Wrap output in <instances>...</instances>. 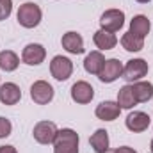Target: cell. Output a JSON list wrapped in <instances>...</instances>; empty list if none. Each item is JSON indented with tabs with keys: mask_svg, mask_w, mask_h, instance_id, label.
Segmentation results:
<instances>
[{
	"mask_svg": "<svg viewBox=\"0 0 153 153\" xmlns=\"http://www.w3.org/2000/svg\"><path fill=\"white\" fill-rule=\"evenodd\" d=\"M114 153H137L134 148H130V146H119V148H116Z\"/></svg>",
	"mask_w": 153,
	"mask_h": 153,
	"instance_id": "25",
	"label": "cell"
},
{
	"mask_svg": "<svg viewBox=\"0 0 153 153\" xmlns=\"http://www.w3.org/2000/svg\"><path fill=\"white\" fill-rule=\"evenodd\" d=\"M78 134L71 128H61L53 141V153H78Z\"/></svg>",
	"mask_w": 153,
	"mask_h": 153,
	"instance_id": "1",
	"label": "cell"
},
{
	"mask_svg": "<svg viewBox=\"0 0 153 153\" xmlns=\"http://www.w3.org/2000/svg\"><path fill=\"white\" fill-rule=\"evenodd\" d=\"M50 73L59 82L68 80L71 76V73H73V62H71V59H68L64 55H55L52 59V62H50Z\"/></svg>",
	"mask_w": 153,
	"mask_h": 153,
	"instance_id": "4",
	"label": "cell"
},
{
	"mask_svg": "<svg viewBox=\"0 0 153 153\" xmlns=\"http://www.w3.org/2000/svg\"><path fill=\"white\" fill-rule=\"evenodd\" d=\"M11 132H13V125H11V121H9L7 117L0 116V139L9 137V135H11Z\"/></svg>",
	"mask_w": 153,
	"mask_h": 153,
	"instance_id": "24",
	"label": "cell"
},
{
	"mask_svg": "<svg viewBox=\"0 0 153 153\" xmlns=\"http://www.w3.org/2000/svg\"><path fill=\"white\" fill-rule=\"evenodd\" d=\"M61 43H62V48L68 52V53H73V55H80V53H84L85 52V48H84V39L82 36L75 32V30H70V32H66L62 39H61Z\"/></svg>",
	"mask_w": 153,
	"mask_h": 153,
	"instance_id": "12",
	"label": "cell"
},
{
	"mask_svg": "<svg viewBox=\"0 0 153 153\" xmlns=\"http://www.w3.org/2000/svg\"><path fill=\"white\" fill-rule=\"evenodd\" d=\"M150 29H152V23H150L148 16L137 14V16L132 18V22H130V30H128V32H132V34H135V36H139V38L144 39L148 36Z\"/></svg>",
	"mask_w": 153,
	"mask_h": 153,
	"instance_id": "18",
	"label": "cell"
},
{
	"mask_svg": "<svg viewBox=\"0 0 153 153\" xmlns=\"http://www.w3.org/2000/svg\"><path fill=\"white\" fill-rule=\"evenodd\" d=\"M150 152L153 153V139H152V144H150Z\"/></svg>",
	"mask_w": 153,
	"mask_h": 153,
	"instance_id": "28",
	"label": "cell"
},
{
	"mask_svg": "<svg viewBox=\"0 0 153 153\" xmlns=\"http://www.w3.org/2000/svg\"><path fill=\"white\" fill-rule=\"evenodd\" d=\"M94 114H96L98 119H102V121H114V119H117L119 114H121V107L117 105V102L105 100V102H102V103L96 107Z\"/></svg>",
	"mask_w": 153,
	"mask_h": 153,
	"instance_id": "14",
	"label": "cell"
},
{
	"mask_svg": "<svg viewBox=\"0 0 153 153\" xmlns=\"http://www.w3.org/2000/svg\"><path fill=\"white\" fill-rule=\"evenodd\" d=\"M148 70H150V66H148V62L144 59H130L123 66V75L121 76L126 82H137L143 76L148 75Z\"/></svg>",
	"mask_w": 153,
	"mask_h": 153,
	"instance_id": "3",
	"label": "cell"
},
{
	"mask_svg": "<svg viewBox=\"0 0 153 153\" xmlns=\"http://www.w3.org/2000/svg\"><path fill=\"white\" fill-rule=\"evenodd\" d=\"M117 105L121 109H132V107L137 105V100H135V94H134L132 85H123L117 91Z\"/></svg>",
	"mask_w": 153,
	"mask_h": 153,
	"instance_id": "21",
	"label": "cell"
},
{
	"mask_svg": "<svg viewBox=\"0 0 153 153\" xmlns=\"http://www.w3.org/2000/svg\"><path fill=\"white\" fill-rule=\"evenodd\" d=\"M100 25L103 30L109 32H117L125 25V13L121 9H107L100 16Z\"/></svg>",
	"mask_w": 153,
	"mask_h": 153,
	"instance_id": "7",
	"label": "cell"
},
{
	"mask_svg": "<svg viewBox=\"0 0 153 153\" xmlns=\"http://www.w3.org/2000/svg\"><path fill=\"white\" fill-rule=\"evenodd\" d=\"M53 87L52 84H48L46 80H36L30 85V98L34 100V103L38 105H46L53 100Z\"/></svg>",
	"mask_w": 153,
	"mask_h": 153,
	"instance_id": "6",
	"label": "cell"
},
{
	"mask_svg": "<svg viewBox=\"0 0 153 153\" xmlns=\"http://www.w3.org/2000/svg\"><path fill=\"white\" fill-rule=\"evenodd\" d=\"M103 64H105V57L100 50H94V52L87 53L85 59H84V70L91 75H98L102 71Z\"/></svg>",
	"mask_w": 153,
	"mask_h": 153,
	"instance_id": "15",
	"label": "cell"
},
{
	"mask_svg": "<svg viewBox=\"0 0 153 153\" xmlns=\"http://www.w3.org/2000/svg\"><path fill=\"white\" fill-rule=\"evenodd\" d=\"M46 57V50L39 43H29L22 52V61L27 66H39Z\"/></svg>",
	"mask_w": 153,
	"mask_h": 153,
	"instance_id": "8",
	"label": "cell"
},
{
	"mask_svg": "<svg viewBox=\"0 0 153 153\" xmlns=\"http://www.w3.org/2000/svg\"><path fill=\"white\" fill-rule=\"evenodd\" d=\"M135 2H139V4H148V2H152V0H135Z\"/></svg>",
	"mask_w": 153,
	"mask_h": 153,
	"instance_id": "27",
	"label": "cell"
},
{
	"mask_svg": "<svg viewBox=\"0 0 153 153\" xmlns=\"http://www.w3.org/2000/svg\"><path fill=\"white\" fill-rule=\"evenodd\" d=\"M18 23L25 29H34L41 23V18H43V13H41V7L34 2H25L20 5L18 9Z\"/></svg>",
	"mask_w": 153,
	"mask_h": 153,
	"instance_id": "2",
	"label": "cell"
},
{
	"mask_svg": "<svg viewBox=\"0 0 153 153\" xmlns=\"http://www.w3.org/2000/svg\"><path fill=\"white\" fill-rule=\"evenodd\" d=\"M57 132H59V128L55 126L53 121H39L34 125L32 135L39 144H53Z\"/></svg>",
	"mask_w": 153,
	"mask_h": 153,
	"instance_id": "5",
	"label": "cell"
},
{
	"mask_svg": "<svg viewBox=\"0 0 153 153\" xmlns=\"http://www.w3.org/2000/svg\"><path fill=\"white\" fill-rule=\"evenodd\" d=\"M93 98H94V89H93V85L89 82L78 80L71 85V100L75 103L85 105V103H91Z\"/></svg>",
	"mask_w": 153,
	"mask_h": 153,
	"instance_id": "9",
	"label": "cell"
},
{
	"mask_svg": "<svg viewBox=\"0 0 153 153\" xmlns=\"http://www.w3.org/2000/svg\"><path fill=\"white\" fill-rule=\"evenodd\" d=\"M121 46L126 52H141L144 48V39L132 34V32H125L121 36Z\"/></svg>",
	"mask_w": 153,
	"mask_h": 153,
	"instance_id": "22",
	"label": "cell"
},
{
	"mask_svg": "<svg viewBox=\"0 0 153 153\" xmlns=\"http://www.w3.org/2000/svg\"><path fill=\"white\" fill-rule=\"evenodd\" d=\"M18 66H20V57L13 50H2L0 52V70L11 73V71L18 70Z\"/></svg>",
	"mask_w": 153,
	"mask_h": 153,
	"instance_id": "20",
	"label": "cell"
},
{
	"mask_svg": "<svg viewBox=\"0 0 153 153\" xmlns=\"http://www.w3.org/2000/svg\"><path fill=\"white\" fill-rule=\"evenodd\" d=\"M150 123H152V117L146 114V112H143V111H134V112H130V114L126 116V119H125L126 128L130 132H134V134H139V132L148 130Z\"/></svg>",
	"mask_w": 153,
	"mask_h": 153,
	"instance_id": "10",
	"label": "cell"
},
{
	"mask_svg": "<svg viewBox=\"0 0 153 153\" xmlns=\"http://www.w3.org/2000/svg\"><path fill=\"white\" fill-rule=\"evenodd\" d=\"M105 153H114V150H107Z\"/></svg>",
	"mask_w": 153,
	"mask_h": 153,
	"instance_id": "29",
	"label": "cell"
},
{
	"mask_svg": "<svg viewBox=\"0 0 153 153\" xmlns=\"http://www.w3.org/2000/svg\"><path fill=\"white\" fill-rule=\"evenodd\" d=\"M13 13V0H0V22L7 20Z\"/></svg>",
	"mask_w": 153,
	"mask_h": 153,
	"instance_id": "23",
	"label": "cell"
},
{
	"mask_svg": "<svg viewBox=\"0 0 153 153\" xmlns=\"http://www.w3.org/2000/svg\"><path fill=\"white\" fill-rule=\"evenodd\" d=\"M0 153H18V152H16V148H14V146L5 144V146H0Z\"/></svg>",
	"mask_w": 153,
	"mask_h": 153,
	"instance_id": "26",
	"label": "cell"
},
{
	"mask_svg": "<svg viewBox=\"0 0 153 153\" xmlns=\"http://www.w3.org/2000/svg\"><path fill=\"white\" fill-rule=\"evenodd\" d=\"M93 41H94L96 48H100V50H112L117 45V38H116L114 32H109V30H103V29L94 32Z\"/></svg>",
	"mask_w": 153,
	"mask_h": 153,
	"instance_id": "16",
	"label": "cell"
},
{
	"mask_svg": "<svg viewBox=\"0 0 153 153\" xmlns=\"http://www.w3.org/2000/svg\"><path fill=\"white\" fill-rule=\"evenodd\" d=\"M22 100V89L14 82L0 84V102L4 105H16Z\"/></svg>",
	"mask_w": 153,
	"mask_h": 153,
	"instance_id": "13",
	"label": "cell"
},
{
	"mask_svg": "<svg viewBox=\"0 0 153 153\" xmlns=\"http://www.w3.org/2000/svg\"><path fill=\"white\" fill-rule=\"evenodd\" d=\"M132 89H134V94H135L137 103H146V102H150L153 98V84L152 82L137 80V82H134Z\"/></svg>",
	"mask_w": 153,
	"mask_h": 153,
	"instance_id": "17",
	"label": "cell"
},
{
	"mask_svg": "<svg viewBox=\"0 0 153 153\" xmlns=\"http://www.w3.org/2000/svg\"><path fill=\"white\" fill-rule=\"evenodd\" d=\"M89 143H91L93 150L96 153H105L109 150V132L103 130V128H98V130L89 137Z\"/></svg>",
	"mask_w": 153,
	"mask_h": 153,
	"instance_id": "19",
	"label": "cell"
},
{
	"mask_svg": "<svg viewBox=\"0 0 153 153\" xmlns=\"http://www.w3.org/2000/svg\"><path fill=\"white\" fill-rule=\"evenodd\" d=\"M123 75V64L119 59H107L102 71L98 73V78L103 84H112L114 80H117L119 76Z\"/></svg>",
	"mask_w": 153,
	"mask_h": 153,
	"instance_id": "11",
	"label": "cell"
}]
</instances>
